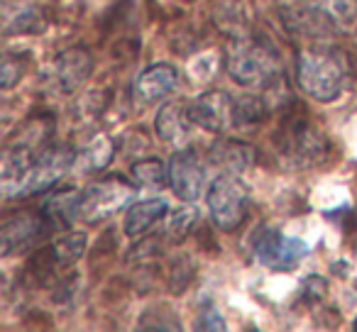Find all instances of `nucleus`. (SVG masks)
<instances>
[{
  "label": "nucleus",
  "instance_id": "obj_1",
  "mask_svg": "<svg viewBox=\"0 0 357 332\" xmlns=\"http://www.w3.org/2000/svg\"><path fill=\"white\" fill-rule=\"evenodd\" d=\"M296 81L306 95L321 103H333L342 95L350 81V64L340 49L331 45L303 47L296 56Z\"/></svg>",
  "mask_w": 357,
  "mask_h": 332
},
{
  "label": "nucleus",
  "instance_id": "obj_2",
  "mask_svg": "<svg viewBox=\"0 0 357 332\" xmlns=\"http://www.w3.org/2000/svg\"><path fill=\"white\" fill-rule=\"evenodd\" d=\"M230 79L245 88H274L282 84V59L264 37H238L225 54Z\"/></svg>",
  "mask_w": 357,
  "mask_h": 332
},
{
  "label": "nucleus",
  "instance_id": "obj_3",
  "mask_svg": "<svg viewBox=\"0 0 357 332\" xmlns=\"http://www.w3.org/2000/svg\"><path fill=\"white\" fill-rule=\"evenodd\" d=\"M357 0H303L282 10L289 32L308 37L313 42L331 40L355 22Z\"/></svg>",
  "mask_w": 357,
  "mask_h": 332
},
{
  "label": "nucleus",
  "instance_id": "obj_4",
  "mask_svg": "<svg viewBox=\"0 0 357 332\" xmlns=\"http://www.w3.org/2000/svg\"><path fill=\"white\" fill-rule=\"evenodd\" d=\"M279 161L291 171H306L321 166L331 154L328 137L306 120H294L274 139Z\"/></svg>",
  "mask_w": 357,
  "mask_h": 332
},
{
  "label": "nucleus",
  "instance_id": "obj_5",
  "mask_svg": "<svg viewBox=\"0 0 357 332\" xmlns=\"http://www.w3.org/2000/svg\"><path fill=\"white\" fill-rule=\"evenodd\" d=\"M135 200H137V184L128 181L125 176H108L81 191L76 223H103L120 210H128Z\"/></svg>",
  "mask_w": 357,
  "mask_h": 332
},
{
  "label": "nucleus",
  "instance_id": "obj_6",
  "mask_svg": "<svg viewBox=\"0 0 357 332\" xmlns=\"http://www.w3.org/2000/svg\"><path fill=\"white\" fill-rule=\"evenodd\" d=\"M206 203H208V213L215 228L223 232H235L248 218L250 191L238 174L223 171L208 184Z\"/></svg>",
  "mask_w": 357,
  "mask_h": 332
},
{
  "label": "nucleus",
  "instance_id": "obj_7",
  "mask_svg": "<svg viewBox=\"0 0 357 332\" xmlns=\"http://www.w3.org/2000/svg\"><path fill=\"white\" fill-rule=\"evenodd\" d=\"M74 164H76V149H71V147L45 149V152L32 161V166L25 171V176L17 181L10 198H30V196L47 193V191L54 189V186L74 169Z\"/></svg>",
  "mask_w": 357,
  "mask_h": 332
},
{
  "label": "nucleus",
  "instance_id": "obj_8",
  "mask_svg": "<svg viewBox=\"0 0 357 332\" xmlns=\"http://www.w3.org/2000/svg\"><path fill=\"white\" fill-rule=\"evenodd\" d=\"M252 252L262 267L272 271H289L311 252V247L303 239L289 237L277 228H259L252 235Z\"/></svg>",
  "mask_w": 357,
  "mask_h": 332
},
{
  "label": "nucleus",
  "instance_id": "obj_9",
  "mask_svg": "<svg viewBox=\"0 0 357 332\" xmlns=\"http://www.w3.org/2000/svg\"><path fill=\"white\" fill-rule=\"evenodd\" d=\"M169 186L184 200V203H199L208 191L206 169L199 154L189 147H181L169 159Z\"/></svg>",
  "mask_w": 357,
  "mask_h": 332
},
{
  "label": "nucleus",
  "instance_id": "obj_10",
  "mask_svg": "<svg viewBox=\"0 0 357 332\" xmlns=\"http://www.w3.org/2000/svg\"><path fill=\"white\" fill-rule=\"evenodd\" d=\"M238 98H233L225 90H206L199 98L189 103L191 118L199 127L215 134H225L233 127H238V115H235Z\"/></svg>",
  "mask_w": 357,
  "mask_h": 332
},
{
  "label": "nucleus",
  "instance_id": "obj_11",
  "mask_svg": "<svg viewBox=\"0 0 357 332\" xmlns=\"http://www.w3.org/2000/svg\"><path fill=\"white\" fill-rule=\"evenodd\" d=\"M93 74V56L81 47H71V49L61 52L50 66V84L54 86L59 93L69 95L76 93L86 81Z\"/></svg>",
  "mask_w": 357,
  "mask_h": 332
},
{
  "label": "nucleus",
  "instance_id": "obj_12",
  "mask_svg": "<svg viewBox=\"0 0 357 332\" xmlns=\"http://www.w3.org/2000/svg\"><path fill=\"white\" fill-rule=\"evenodd\" d=\"M178 88V69L167 61L152 64L135 79L132 100L137 108H149L154 103H162L167 95Z\"/></svg>",
  "mask_w": 357,
  "mask_h": 332
},
{
  "label": "nucleus",
  "instance_id": "obj_13",
  "mask_svg": "<svg viewBox=\"0 0 357 332\" xmlns=\"http://www.w3.org/2000/svg\"><path fill=\"white\" fill-rule=\"evenodd\" d=\"M45 215H32V213H17L3 223V257H10L15 252H25L27 247L37 242L45 235Z\"/></svg>",
  "mask_w": 357,
  "mask_h": 332
},
{
  "label": "nucleus",
  "instance_id": "obj_14",
  "mask_svg": "<svg viewBox=\"0 0 357 332\" xmlns=\"http://www.w3.org/2000/svg\"><path fill=\"white\" fill-rule=\"evenodd\" d=\"M154 127H157V134L169 144H186L191 139V132H194L196 122L191 118V110L186 103H164L159 108L157 118H154Z\"/></svg>",
  "mask_w": 357,
  "mask_h": 332
},
{
  "label": "nucleus",
  "instance_id": "obj_15",
  "mask_svg": "<svg viewBox=\"0 0 357 332\" xmlns=\"http://www.w3.org/2000/svg\"><path fill=\"white\" fill-rule=\"evenodd\" d=\"M169 215V203L164 198H147V200H135L125 213L123 230L128 237L137 239L147 235L157 223H162Z\"/></svg>",
  "mask_w": 357,
  "mask_h": 332
},
{
  "label": "nucleus",
  "instance_id": "obj_16",
  "mask_svg": "<svg viewBox=\"0 0 357 332\" xmlns=\"http://www.w3.org/2000/svg\"><path fill=\"white\" fill-rule=\"evenodd\" d=\"M115 157V142L108 134H93L86 144L76 149V164L74 169L79 174H98L113 161Z\"/></svg>",
  "mask_w": 357,
  "mask_h": 332
},
{
  "label": "nucleus",
  "instance_id": "obj_17",
  "mask_svg": "<svg viewBox=\"0 0 357 332\" xmlns=\"http://www.w3.org/2000/svg\"><path fill=\"white\" fill-rule=\"evenodd\" d=\"M47 30V15L37 6H15L3 10V35H42Z\"/></svg>",
  "mask_w": 357,
  "mask_h": 332
},
{
  "label": "nucleus",
  "instance_id": "obj_18",
  "mask_svg": "<svg viewBox=\"0 0 357 332\" xmlns=\"http://www.w3.org/2000/svg\"><path fill=\"white\" fill-rule=\"evenodd\" d=\"M79 196H81V191L64 189V191H59V193L52 196V198H47V203L42 205V215L47 218V223L61 225V228H71V225H76Z\"/></svg>",
  "mask_w": 357,
  "mask_h": 332
},
{
  "label": "nucleus",
  "instance_id": "obj_19",
  "mask_svg": "<svg viewBox=\"0 0 357 332\" xmlns=\"http://www.w3.org/2000/svg\"><path fill=\"white\" fill-rule=\"evenodd\" d=\"M211 159L218 166H223V171H233L240 174L252 164L255 152L245 142H218L211 147Z\"/></svg>",
  "mask_w": 357,
  "mask_h": 332
},
{
  "label": "nucleus",
  "instance_id": "obj_20",
  "mask_svg": "<svg viewBox=\"0 0 357 332\" xmlns=\"http://www.w3.org/2000/svg\"><path fill=\"white\" fill-rule=\"evenodd\" d=\"M86 247H89V237H86L84 230H71V232L61 235V237L52 244V249H50L52 262H59V264L79 262L86 254Z\"/></svg>",
  "mask_w": 357,
  "mask_h": 332
},
{
  "label": "nucleus",
  "instance_id": "obj_21",
  "mask_svg": "<svg viewBox=\"0 0 357 332\" xmlns=\"http://www.w3.org/2000/svg\"><path fill=\"white\" fill-rule=\"evenodd\" d=\"M132 179L144 189H162L169 181V164L159 159H137L132 164Z\"/></svg>",
  "mask_w": 357,
  "mask_h": 332
},
{
  "label": "nucleus",
  "instance_id": "obj_22",
  "mask_svg": "<svg viewBox=\"0 0 357 332\" xmlns=\"http://www.w3.org/2000/svg\"><path fill=\"white\" fill-rule=\"evenodd\" d=\"M199 220V213L194 208H178L176 213H172V218L164 223V235L172 242H181L186 235L194 230V223Z\"/></svg>",
  "mask_w": 357,
  "mask_h": 332
},
{
  "label": "nucleus",
  "instance_id": "obj_23",
  "mask_svg": "<svg viewBox=\"0 0 357 332\" xmlns=\"http://www.w3.org/2000/svg\"><path fill=\"white\" fill-rule=\"evenodd\" d=\"M235 115H238V127H250L267 118V105L257 95H245V98H238Z\"/></svg>",
  "mask_w": 357,
  "mask_h": 332
},
{
  "label": "nucleus",
  "instance_id": "obj_24",
  "mask_svg": "<svg viewBox=\"0 0 357 332\" xmlns=\"http://www.w3.org/2000/svg\"><path fill=\"white\" fill-rule=\"evenodd\" d=\"M196 327H199V330H225L228 325H225L223 315L215 310V306L206 303V306L201 308V315H199V322H196Z\"/></svg>",
  "mask_w": 357,
  "mask_h": 332
},
{
  "label": "nucleus",
  "instance_id": "obj_25",
  "mask_svg": "<svg viewBox=\"0 0 357 332\" xmlns=\"http://www.w3.org/2000/svg\"><path fill=\"white\" fill-rule=\"evenodd\" d=\"M20 76H22V61L13 59V56H6V59H3V88H13Z\"/></svg>",
  "mask_w": 357,
  "mask_h": 332
},
{
  "label": "nucleus",
  "instance_id": "obj_26",
  "mask_svg": "<svg viewBox=\"0 0 357 332\" xmlns=\"http://www.w3.org/2000/svg\"><path fill=\"white\" fill-rule=\"evenodd\" d=\"M326 288H328V283H326V278H321V276H308L306 281H303V293H306L308 301H318V298L326 293Z\"/></svg>",
  "mask_w": 357,
  "mask_h": 332
},
{
  "label": "nucleus",
  "instance_id": "obj_27",
  "mask_svg": "<svg viewBox=\"0 0 357 332\" xmlns=\"http://www.w3.org/2000/svg\"><path fill=\"white\" fill-rule=\"evenodd\" d=\"M352 327H355V330H357V317H355V320H352Z\"/></svg>",
  "mask_w": 357,
  "mask_h": 332
}]
</instances>
